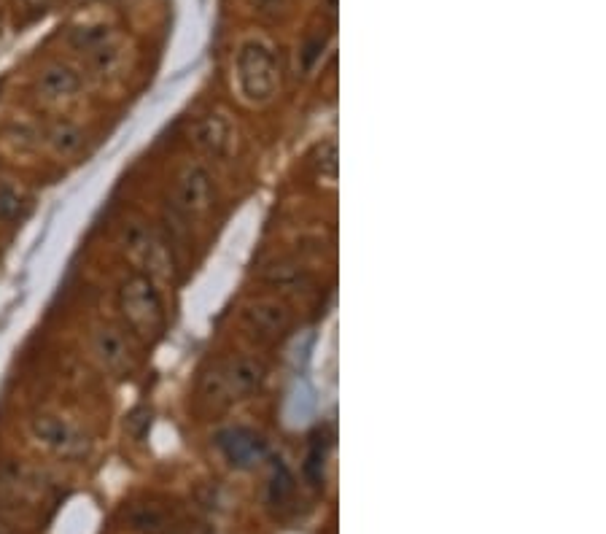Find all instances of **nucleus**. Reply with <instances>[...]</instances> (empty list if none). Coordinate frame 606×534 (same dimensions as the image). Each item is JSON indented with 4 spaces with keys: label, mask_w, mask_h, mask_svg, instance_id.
I'll list each match as a JSON object with an SVG mask.
<instances>
[{
    "label": "nucleus",
    "mask_w": 606,
    "mask_h": 534,
    "mask_svg": "<svg viewBox=\"0 0 606 534\" xmlns=\"http://www.w3.org/2000/svg\"><path fill=\"white\" fill-rule=\"evenodd\" d=\"M294 489V478H291V472L286 470V464H278V472H275L273 478V499H286Z\"/></svg>",
    "instance_id": "nucleus-14"
},
{
    "label": "nucleus",
    "mask_w": 606,
    "mask_h": 534,
    "mask_svg": "<svg viewBox=\"0 0 606 534\" xmlns=\"http://www.w3.org/2000/svg\"><path fill=\"white\" fill-rule=\"evenodd\" d=\"M0 534H11V532H6V529H3V526H0Z\"/></svg>",
    "instance_id": "nucleus-15"
},
{
    "label": "nucleus",
    "mask_w": 606,
    "mask_h": 534,
    "mask_svg": "<svg viewBox=\"0 0 606 534\" xmlns=\"http://www.w3.org/2000/svg\"><path fill=\"white\" fill-rule=\"evenodd\" d=\"M119 311H122L124 324L130 327L135 338L151 340L157 338L165 327V305L159 294L154 278L146 273H132L122 286H119Z\"/></svg>",
    "instance_id": "nucleus-1"
},
{
    "label": "nucleus",
    "mask_w": 606,
    "mask_h": 534,
    "mask_svg": "<svg viewBox=\"0 0 606 534\" xmlns=\"http://www.w3.org/2000/svg\"><path fill=\"white\" fill-rule=\"evenodd\" d=\"M192 135L194 143L200 146L202 152H208L211 157H227L229 149H232L235 130H232V122H229L227 116L211 114L202 116L200 122L194 125Z\"/></svg>",
    "instance_id": "nucleus-10"
},
{
    "label": "nucleus",
    "mask_w": 606,
    "mask_h": 534,
    "mask_svg": "<svg viewBox=\"0 0 606 534\" xmlns=\"http://www.w3.org/2000/svg\"><path fill=\"white\" fill-rule=\"evenodd\" d=\"M178 205L184 208L186 214L200 216L205 211H211L213 205V181L211 173L202 165H189L178 178Z\"/></svg>",
    "instance_id": "nucleus-8"
},
{
    "label": "nucleus",
    "mask_w": 606,
    "mask_h": 534,
    "mask_svg": "<svg viewBox=\"0 0 606 534\" xmlns=\"http://www.w3.org/2000/svg\"><path fill=\"white\" fill-rule=\"evenodd\" d=\"M71 44L76 52L87 57V63L97 73H111L119 63V46L114 41V33L106 25L81 27V30L73 33Z\"/></svg>",
    "instance_id": "nucleus-6"
},
{
    "label": "nucleus",
    "mask_w": 606,
    "mask_h": 534,
    "mask_svg": "<svg viewBox=\"0 0 606 534\" xmlns=\"http://www.w3.org/2000/svg\"><path fill=\"white\" fill-rule=\"evenodd\" d=\"M89 348H92V356H95V362L106 373L116 375V378H122L132 370L135 365V354H132V346L127 335L122 330H116L111 324H100L92 332V338H89Z\"/></svg>",
    "instance_id": "nucleus-5"
},
{
    "label": "nucleus",
    "mask_w": 606,
    "mask_h": 534,
    "mask_svg": "<svg viewBox=\"0 0 606 534\" xmlns=\"http://www.w3.org/2000/svg\"><path fill=\"white\" fill-rule=\"evenodd\" d=\"M46 143L57 157L68 160V157H76L84 146V133L73 122H54L52 130L46 133Z\"/></svg>",
    "instance_id": "nucleus-12"
},
{
    "label": "nucleus",
    "mask_w": 606,
    "mask_h": 534,
    "mask_svg": "<svg viewBox=\"0 0 606 534\" xmlns=\"http://www.w3.org/2000/svg\"><path fill=\"white\" fill-rule=\"evenodd\" d=\"M267 378V367L262 359L254 356H232L202 378V397L213 402H235L246 400L248 394H254Z\"/></svg>",
    "instance_id": "nucleus-3"
},
{
    "label": "nucleus",
    "mask_w": 606,
    "mask_h": 534,
    "mask_svg": "<svg viewBox=\"0 0 606 534\" xmlns=\"http://www.w3.org/2000/svg\"><path fill=\"white\" fill-rule=\"evenodd\" d=\"M246 321L264 338H278L289 330L291 316L286 305L275 303V300H256L246 308Z\"/></svg>",
    "instance_id": "nucleus-11"
},
{
    "label": "nucleus",
    "mask_w": 606,
    "mask_h": 534,
    "mask_svg": "<svg viewBox=\"0 0 606 534\" xmlns=\"http://www.w3.org/2000/svg\"><path fill=\"white\" fill-rule=\"evenodd\" d=\"M84 87L81 73L76 68L65 63L46 65L44 71L38 73V95L46 103H62V100H73Z\"/></svg>",
    "instance_id": "nucleus-9"
},
{
    "label": "nucleus",
    "mask_w": 606,
    "mask_h": 534,
    "mask_svg": "<svg viewBox=\"0 0 606 534\" xmlns=\"http://www.w3.org/2000/svg\"><path fill=\"white\" fill-rule=\"evenodd\" d=\"M216 445L221 448V454L227 456V462L235 464V467H254L267 456L264 437L248 427L224 429L216 437Z\"/></svg>",
    "instance_id": "nucleus-7"
},
{
    "label": "nucleus",
    "mask_w": 606,
    "mask_h": 534,
    "mask_svg": "<svg viewBox=\"0 0 606 534\" xmlns=\"http://www.w3.org/2000/svg\"><path fill=\"white\" fill-rule=\"evenodd\" d=\"M30 435L46 451L62 456V459H79L87 454L89 437L81 432L76 421L62 416L57 410H38L30 419Z\"/></svg>",
    "instance_id": "nucleus-4"
},
{
    "label": "nucleus",
    "mask_w": 606,
    "mask_h": 534,
    "mask_svg": "<svg viewBox=\"0 0 606 534\" xmlns=\"http://www.w3.org/2000/svg\"><path fill=\"white\" fill-rule=\"evenodd\" d=\"M235 79H238L240 98L248 106H264L278 92V63L275 54L264 41H246L240 46L238 63H235Z\"/></svg>",
    "instance_id": "nucleus-2"
},
{
    "label": "nucleus",
    "mask_w": 606,
    "mask_h": 534,
    "mask_svg": "<svg viewBox=\"0 0 606 534\" xmlns=\"http://www.w3.org/2000/svg\"><path fill=\"white\" fill-rule=\"evenodd\" d=\"M27 208H30V203H27L25 192L19 187H14V184H9V181H0V222L3 224H17L25 219Z\"/></svg>",
    "instance_id": "nucleus-13"
}]
</instances>
